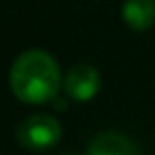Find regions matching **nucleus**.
Here are the masks:
<instances>
[{
  "label": "nucleus",
  "instance_id": "1",
  "mask_svg": "<svg viewBox=\"0 0 155 155\" xmlns=\"http://www.w3.org/2000/svg\"><path fill=\"white\" fill-rule=\"evenodd\" d=\"M9 87L13 96L26 104H45L64 87V77L53 55L43 49H28L13 62Z\"/></svg>",
  "mask_w": 155,
  "mask_h": 155
},
{
  "label": "nucleus",
  "instance_id": "2",
  "mask_svg": "<svg viewBox=\"0 0 155 155\" xmlns=\"http://www.w3.org/2000/svg\"><path fill=\"white\" fill-rule=\"evenodd\" d=\"M15 138H17V142L24 149L43 153V151L53 149L60 142V138H62V125H60V121L55 117L38 113V115H32V117L24 119L17 125Z\"/></svg>",
  "mask_w": 155,
  "mask_h": 155
},
{
  "label": "nucleus",
  "instance_id": "3",
  "mask_svg": "<svg viewBox=\"0 0 155 155\" xmlns=\"http://www.w3.org/2000/svg\"><path fill=\"white\" fill-rule=\"evenodd\" d=\"M100 85H102L100 72L89 64L72 66L64 77V91L74 102H89L100 91Z\"/></svg>",
  "mask_w": 155,
  "mask_h": 155
},
{
  "label": "nucleus",
  "instance_id": "4",
  "mask_svg": "<svg viewBox=\"0 0 155 155\" xmlns=\"http://www.w3.org/2000/svg\"><path fill=\"white\" fill-rule=\"evenodd\" d=\"M87 155H138V147L119 132H102L89 142Z\"/></svg>",
  "mask_w": 155,
  "mask_h": 155
},
{
  "label": "nucleus",
  "instance_id": "5",
  "mask_svg": "<svg viewBox=\"0 0 155 155\" xmlns=\"http://www.w3.org/2000/svg\"><path fill=\"white\" fill-rule=\"evenodd\" d=\"M121 15L132 30L144 32L155 24V0H125Z\"/></svg>",
  "mask_w": 155,
  "mask_h": 155
}]
</instances>
